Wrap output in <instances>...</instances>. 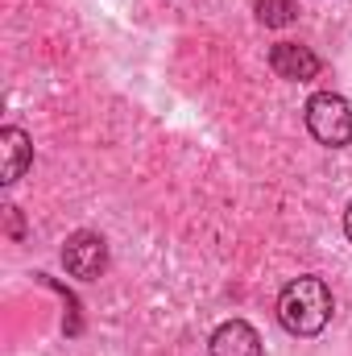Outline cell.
Returning a JSON list of instances; mask_svg holds the SVG:
<instances>
[{
  "instance_id": "cell-7",
  "label": "cell",
  "mask_w": 352,
  "mask_h": 356,
  "mask_svg": "<svg viewBox=\"0 0 352 356\" xmlns=\"http://www.w3.org/2000/svg\"><path fill=\"white\" fill-rule=\"evenodd\" d=\"M253 13H257V21H262L265 29H286L294 21L298 4L294 0H253Z\"/></svg>"
},
{
  "instance_id": "cell-3",
  "label": "cell",
  "mask_w": 352,
  "mask_h": 356,
  "mask_svg": "<svg viewBox=\"0 0 352 356\" xmlns=\"http://www.w3.org/2000/svg\"><path fill=\"white\" fill-rule=\"evenodd\" d=\"M63 266L71 277H79V282H95L104 269H108V245H104V236H95V232H71L67 236V245H63Z\"/></svg>"
},
{
  "instance_id": "cell-2",
  "label": "cell",
  "mask_w": 352,
  "mask_h": 356,
  "mask_svg": "<svg viewBox=\"0 0 352 356\" xmlns=\"http://www.w3.org/2000/svg\"><path fill=\"white\" fill-rule=\"evenodd\" d=\"M303 112H307V129H311V137H315L319 145L344 149L352 141V108H349L344 95H336V91H315Z\"/></svg>"
},
{
  "instance_id": "cell-4",
  "label": "cell",
  "mask_w": 352,
  "mask_h": 356,
  "mask_svg": "<svg viewBox=\"0 0 352 356\" xmlns=\"http://www.w3.org/2000/svg\"><path fill=\"white\" fill-rule=\"evenodd\" d=\"M269 67L278 79H290V83H307L319 75V54L311 46H298V42H278L269 50Z\"/></svg>"
},
{
  "instance_id": "cell-5",
  "label": "cell",
  "mask_w": 352,
  "mask_h": 356,
  "mask_svg": "<svg viewBox=\"0 0 352 356\" xmlns=\"http://www.w3.org/2000/svg\"><path fill=\"white\" fill-rule=\"evenodd\" d=\"M211 356H265L262 336L245 319H228L211 332Z\"/></svg>"
},
{
  "instance_id": "cell-6",
  "label": "cell",
  "mask_w": 352,
  "mask_h": 356,
  "mask_svg": "<svg viewBox=\"0 0 352 356\" xmlns=\"http://www.w3.org/2000/svg\"><path fill=\"white\" fill-rule=\"evenodd\" d=\"M0 154H4V186H13L17 178L29 170V162H33V141H29V133L25 129H17V124H8V129H0Z\"/></svg>"
},
{
  "instance_id": "cell-1",
  "label": "cell",
  "mask_w": 352,
  "mask_h": 356,
  "mask_svg": "<svg viewBox=\"0 0 352 356\" xmlns=\"http://www.w3.org/2000/svg\"><path fill=\"white\" fill-rule=\"evenodd\" d=\"M332 311H336V298H332V286L315 273L307 277H294L282 294H278V319L290 336H319L328 323H332Z\"/></svg>"
},
{
  "instance_id": "cell-8",
  "label": "cell",
  "mask_w": 352,
  "mask_h": 356,
  "mask_svg": "<svg viewBox=\"0 0 352 356\" xmlns=\"http://www.w3.org/2000/svg\"><path fill=\"white\" fill-rule=\"evenodd\" d=\"M344 236L352 241V199H349V207H344Z\"/></svg>"
}]
</instances>
